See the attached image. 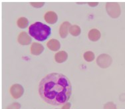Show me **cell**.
<instances>
[{
	"instance_id": "16",
	"label": "cell",
	"mask_w": 125,
	"mask_h": 109,
	"mask_svg": "<svg viewBox=\"0 0 125 109\" xmlns=\"http://www.w3.org/2000/svg\"><path fill=\"white\" fill-rule=\"evenodd\" d=\"M104 109H116V106L113 102H108L104 104Z\"/></svg>"
},
{
	"instance_id": "15",
	"label": "cell",
	"mask_w": 125,
	"mask_h": 109,
	"mask_svg": "<svg viewBox=\"0 0 125 109\" xmlns=\"http://www.w3.org/2000/svg\"><path fill=\"white\" fill-rule=\"evenodd\" d=\"M94 54L92 51H87L84 54V60L87 62H92L94 59Z\"/></svg>"
},
{
	"instance_id": "10",
	"label": "cell",
	"mask_w": 125,
	"mask_h": 109,
	"mask_svg": "<svg viewBox=\"0 0 125 109\" xmlns=\"http://www.w3.org/2000/svg\"><path fill=\"white\" fill-rule=\"evenodd\" d=\"M47 46L51 51H57L61 48V44L58 40L55 39H52L47 42Z\"/></svg>"
},
{
	"instance_id": "8",
	"label": "cell",
	"mask_w": 125,
	"mask_h": 109,
	"mask_svg": "<svg viewBox=\"0 0 125 109\" xmlns=\"http://www.w3.org/2000/svg\"><path fill=\"white\" fill-rule=\"evenodd\" d=\"M44 19L49 24H55L58 20L57 15L54 11H47L44 15Z\"/></svg>"
},
{
	"instance_id": "9",
	"label": "cell",
	"mask_w": 125,
	"mask_h": 109,
	"mask_svg": "<svg viewBox=\"0 0 125 109\" xmlns=\"http://www.w3.org/2000/svg\"><path fill=\"white\" fill-rule=\"evenodd\" d=\"M44 51V47L38 43H33L31 47V53L34 55H39Z\"/></svg>"
},
{
	"instance_id": "18",
	"label": "cell",
	"mask_w": 125,
	"mask_h": 109,
	"mask_svg": "<svg viewBox=\"0 0 125 109\" xmlns=\"http://www.w3.org/2000/svg\"><path fill=\"white\" fill-rule=\"evenodd\" d=\"M30 4H31L33 7H37V8H39V7H43L45 4V3L44 2H31L30 3Z\"/></svg>"
},
{
	"instance_id": "20",
	"label": "cell",
	"mask_w": 125,
	"mask_h": 109,
	"mask_svg": "<svg viewBox=\"0 0 125 109\" xmlns=\"http://www.w3.org/2000/svg\"><path fill=\"white\" fill-rule=\"evenodd\" d=\"M88 4H89L90 6H91V7H95L96 5L99 4V3L98 2H89L88 3Z\"/></svg>"
},
{
	"instance_id": "19",
	"label": "cell",
	"mask_w": 125,
	"mask_h": 109,
	"mask_svg": "<svg viewBox=\"0 0 125 109\" xmlns=\"http://www.w3.org/2000/svg\"><path fill=\"white\" fill-rule=\"evenodd\" d=\"M71 108V103L69 102H67L63 105V107H62V109H70Z\"/></svg>"
},
{
	"instance_id": "2",
	"label": "cell",
	"mask_w": 125,
	"mask_h": 109,
	"mask_svg": "<svg viewBox=\"0 0 125 109\" xmlns=\"http://www.w3.org/2000/svg\"><path fill=\"white\" fill-rule=\"evenodd\" d=\"M29 33L37 41H44L51 33V29L41 22H36L29 26Z\"/></svg>"
},
{
	"instance_id": "13",
	"label": "cell",
	"mask_w": 125,
	"mask_h": 109,
	"mask_svg": "<svg viewBox=\"0 0 125 109\" xmlns=\"http://www.w3.org/2000/svg\"><path fill=\"white\" fill-rule=\"evenodd\" d=\"M17 25L21 29H25L29 25V21L25 17H20L17 20Z\"/></svg>"
},
{
	"instance_id": "6",
	"label": "cell",
	"mask_w": 125,
	"mask_h": 109,
	"mask_svg": "<svg viewBox=\"0 0 125 109\" xmlns=\"http://www.w3.org/2000/svg\"><path fill=\"white\" fill-rule=\"evenodd\" d=\"M17 41L21 45H28L31 43V38L26 32L23 31L19 33L17 37Z\"/></svg>"
},
{
	"instance_id": "17",
	"label": "cell",
	"mask_w": 125,
	"mask_h": 109,
	"mask_svg": "<svg viewBox=\"0 0 125 109\" xmlns=\"http://www.w3.org/2000/svg\"><path fill=\"white\" fill-rule=\"evenodd\" d=\"M21 108V104L19 102H13L10 106H8L7 109H20Z\"/></svg>"
},
{
	"instance_id": "5",
	"label": "cell",
	"mask_w": 125,
	"mask_h": 109,
	"mask_svg": "<svg viewBox=\"0 0 125 109\" xmlns=\"http://www.w3.org/2000/svg\"><path fill=\"white\" fill-rule=\"evenodd\" d=\"M24 89L21 85L19 84H15L10 88V93L13 98L17 99L23 95Z\"/></svg>"
},
{
	"instance_id": "1",
	"label": "cell",
	"mask_w": 125,
	"mask_h": 109,
	"mask_svg": "<svg viewBox=\"0 0 125 109\" xmlns=\"http://www.w3.org/2000/svg\"><path fill=\"white\" fill-rule=\"evenodd\" d=\"M39 93L47 103L61 106L66 104L71 98L72 86L65 75L57 73H49L39 82Z\"/></svg>"
},
{
	"instance_id": "3",
	"label": "cell",
	"mask_w": 125,
	"mask_h": 109,
	"mask_svg": "<svg viewBox=\"0 0 125 109\" xmlns=\"http://www.w3.org/2000/svg\"><path fill=\"white\" fill-rule=\"evenodd\" d=\"M106 10L108 15L112 18H118L121 13L120 5L118 3L108 2L106 3Z\"/></svg>"
},
{
	"instance_id": "11",
	"label": "cell",
	"mask_w": 125,
	"mask_h": 109,
	"mask_svg": "<svg viewBox=\"0 0 125 109\" xmlns=\"http://www.w3.org/2000/svg\"><path fill=\"white\" fill-rule=\"evenodd\" d=\"M101 36V32L96 29H91L88 33L89 39L92 41H97L100 39Z\"/></svg>"
},
{
	"instance_id": "14",
	"label": "cell",
	"mask_w": 125,
	"mask_h": 109,
	"mask_svg": "<svg viewBox=\"0 0 125 109\" xmlns=\"http://www.w3.org/2000/svg\"><path fill=\"white\" fill-rule=\"evenodd\" d=\"M81 29L78 25H71L70 27L69 33L73 36H79L81 34Z\"/></svg>"
},
{
	"instance_id": "4",
	"label": "cell",
	"mask_w": 125,
	"mask_h": 109,
	"mask_svg": "<svg viewBox=\"0 0 125 109\" xmlns=\"http://www.w3.org/2000/svg\"><path fill=\"white\" fill-rule=\"evenodd\" d=\"M113 63V59L110 55L107 54H101L96 59V63L99 67L106 69L109 67Z\"/></svg>"
},
{
	"instance_id": "7",
	"label": "cell",
	"mask_w": 125,
	"mask_h": 109,
	"mask_svg": "<svg viewBox=\"0 0 125 109\" xmlns=\"http://www.w3.org/2000/svg\"><path fill=\"white\" fill-rule=\"evenodd\" d=\"M71 26V25L68 21L63 22L62 24L61 25L60 28H59V35L61 38L67 37L68 33L69 32V29Z\"/></svg>"
},
{
	"instance_id": "12",
	"label": "cell",
	"mask_w": 125,
	"mask_h": 109,
	"mask_svg": "<svg viewBox=\"0 0 125 109\" xmlns=\"http://www.w3.org/2000/svg\"><path fill=\"white\" fill-rule=\"evenodd\" d=\"M68 58V54L65 51H59L55 54V60L57 63H62L67 61Z\"/></svg>"
}]
</instances>
